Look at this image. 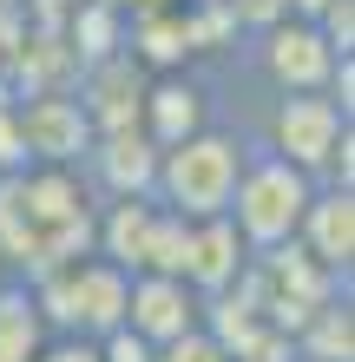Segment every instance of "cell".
Returning <instances> with one entry per match:
<instances>
[{
    "label": "cell",
    "instance_id": "obj_6",
    "mask_svg": "<svg viewBox=\"0 0 355 362\" xmlns=\"http://www.w3.org/2000/svg\"><path fill=\"white\" fill-rule=\"evenodd\" d=\"M13 119H20V152H27V165H53V172H79L86 152H92V139H99L86 105L73 99V86L20 99Z\"/></svg>",
    "mask_w": 355,
    "mask_h": 362
},
{
    "label": "cell",
    "instance_id": "obj_8",
    "mask_svg": "<svg viewBox=\"0 0 355 362\" xmlns=\"http://www.w3.org/2000/svg\"><path fill=\"white\" fill-rule=\"evenodd\" d=\"M204 125H217L211 112V86L184 66V73H158L145 79V105H138V132L158 145V152H172V145L198 139Z\"/></svg>",
    "mask_w": 355,
    "mask_h": 362
},
{
    "label": "cell",
    "instance_id": "obj_17",
    "mask_svg": "<svg viewBox=\"0 0 355 362\" xmlns=\"http://www.w3.org/2000/svg\"><path fill=\"white\" fill-rule=\"evenodd\" d=\"M231 362H296V349H289V336H283V329H270V323H263V329L250 336V343H243Z\"/></svg>",
    "mask_w": 355,
    "mask_h": 362
},
{
    "label": "cell",
    "instance_id": "obj_5",
    "mask_svg": "<svg viewBox=\"0 0 355 362\" xmlns=\"http://www.w3.org/2000/svg\"><path fill=\"white\" fill-rule=\"evenodd\" d=\"M349 132H355V119L342 112L336 99H323V93H289V99L270 105L263 145H257V152L296 165L303 178H323V165L336 158V145H342Z\"/></svg>",
    "mask_w": 355,
    "mask_h": 362
},
{
    "label": "cell",
    "instance_id": "obj_11",
    "mask_svg": "<svg viewBox=\"0 0 355 362\" xmlns=\"http://www.w3.org/2000/svg\"><path fill=\"white\" fill-rule=\"evenodd\" d=\"M86 185H92V198L106 204V198H152V178H158V145L145 139V132H106V139H92V152H86Z\"/></svg>",
    "mask_w": 355,
    "mask_h": 362
},
{
    "label": "cell",
    "instance_id": "obj_9",
    "mask_svg": "<svg viewBox=\"0 0 355 362\" xmlns=\"http://www.w3.org/2000/svg\"><path fill=\"white\" fill-rule=\"evenodd\" d=\"M198 296H191V284L184 276H158V270H138L132 284H125V329L138 336V343H152V349H164V343H178L184 329H198Z\"/></svg>",
    "mask_w": 355,
    "mask_h": 362
},
{
    "label": "cell",
    "instance_id": "obj_15",
    "mask_svg": "<svg viewBox=\"0 0 355 362\" xmlns=\"http://www.w3.org/2000/svg\"><path fill=\"white\" fill-rule=\"evenodd\" d=\"M47 316H40V303H33V290L27 284H0V362H33L40 349H47Z\"/></svg>",
    "mask_w": 355,
    "mask_h": 362
},
{
    "label": "cell",
    "instance_id": "obj_20",
    "mask_svg": "<svg viewBox=\"0 0 355 362\" xmlns=\"http://www.w3.org/2000/svg\"><path fill=\"white\" fill-rule=\"evenodd\" d=\"M329 0H283V20H316Z\"/></svg>",
    "mask_w": 355,
    "mask_h": 362
},
{
    "label": "cell",
    "instance_id": "obj_19",
    "mask_svg": "<svg viewBox=\"0 0 355 362\" xmlns=\"http://www.w3.org/2000/svg\"><path fill=\"white\" fill-rule=\"evenodd\" d=\"M33 362H99V343H86V336H47V349Z\"/></svg>",
    "mask_w": 355,
    "mask_h": 362
},
{
    "label": "cell",
    "instance_id": "obj_16",
    "mask_svg": "<svg viewBox=\"0 0 355 362\" xmlns=\"http://www.w3.org/2000/svg\"><path fill=\"white\" fill-rule=\"evenodd\" d=\"M152 362H231V356L217 349V336H204V329H184L178 343H164Z\"/></svg>",
    "mask_w": 355,
    "mask_h": 362
},
{
    "label": "cell",
    "instance_id": "obj_2",
    "mask_svg": "<svg viewBox=\"0 0 355 362\" xmlns=\"http://www.w3.org/2000/svg\"><path fill=\"white\" fill-rule=\"evenodd\" d=\"M309 198H316V178H303L296 165H283V158H270L250 145V158H243V178L231 191V230L250 244V257H263V250H277V244H296V224H303V211Z\"/></svg>",
    "mask_w": 355,
    "mask_h": 362
},
{
    "label": "cell",
    "instance_id": "obj_14",
    "mask_svg": "<svg viewBox=\"0 0 355 362\" xmlns=\"http://www.w3.org/2000/svg\"><path fill=\"white\" fill-rule=\"evenodd\" d=\"M289 349H296V362H355V296L323 303L296 336H289Z\"/></svg>",
    "mask_w": 355,
    "mask_h": 362
},
{
    "label": "cell",
    "instance_id": "obj_10",
    "mask_svg": "<svg viewBox=\"0 0 355 362\" xmlns=\"http://www.w3.org/2000/svg\"><path fill=\"white\" fill-rule=\"evenodd\" d=\"M178 276L191 284L198 303H211V296L237 290L250 276V244L231 230V218H211V224H191V238H184V264Z\"/></svg>",
    "mask_w": 355,
    "mask_h": 362
},
{
    "label": "cell",
    "instance_id": "obj_7",
    "mask_svg": "<svg viewBox=\"0 0 355 362\" xmlns=\"http://www.w3.org/2000/svg\"><path fill=\"white\" fill-rule=\"evenodd\" d=\"M257 40V73H263V86L289 99V93H323L329 86V73H336V53L323 47V33L309 27V20H277V27H263V33H250Z\"/></svg>",
    "mask_w": 355,
    "mask_h": 362
},
{
    "label": "cell",
    "instance_id": "obj_13",
    "mask_svg": "<svg viewBox=\"0 0 355 362\" xmlns=\"http://www.w3.org/2000/svg\"><path fill=\"white\" fill-rule=\"evenodd\" d=\"M296 244L336 276V284H349V270H355V191L316 185V198H309L303 224H296Z\"/></svg>",
    "mask_w": 355,
    "mask_h": 362
},
{
    "label": "cell",
    "instance_id": "obj_21",
    "mask_svg": "<svg viewBox=\"0 0 355 362\" xmlns=\"http://www.w3.org/2000/svg\"><path fill=\"white\" fill-rule=\"evenodd\" d=\"M20 7H27V0H0V13H20Z\"/></svg>",
    "mask_w": 355,
    "mask_h": 362
},
{
    "label": "cell",
    "instance_id": "obj_18",
    "mask_svg": "<svg viewBox=\"0 0 355 362\" xmlns=\"http://www.w3.org/2000/svg\"><path fill=\"white\" fill-rule=\"evenodd\" d=\"M158 349L152 343H138L132 329H112V336H99V362H152Z\"/></svg>",
    "mask_w": 355,
    "mask_h": 362
},
{
    "label": "cell",
    "instance_id": "obj_3",
    "mask_svg": "<svg viewBox=\"0 0 355 362\" xmlns=\"http://www.w3.org/2000/svg\"><path fill=\"white\" fill-rule=\"evenodd\" d=\"M125 284L132 276L112 270L106 257H79V264H59L47 276H33V303L40 316H47L53 336H86V343H99V336L125 329Z\"/></svg>",
    "mask_w": 355,
    "mask_h": 362
},
{
    "label": "cell",
    "instance_id": "obj_12",
    "mask_svg": "<svg viewBox=\"0 0 355 362\" xmlns=\"http://www.w3.org/2000/svg\"><path fill=\"white\" fill-rule=\"evenodd\" d=\"M73 99L86 105V119H92L99 139H106V132H138L145 73H138L125 53H112V59H99V66H86V73L73 79Z\"/></svg>",
    "mask_w": 355,
    "mask_h": 362
},
{
    "label": "cell",
    "instance_id": "obj_1",
    "mask_svg": "<svg viewBox=\"0 0 355 362\" xmlns=\"http://www.w3.org/2000/svg\"><path fill=\"white\" fill-rule=\"evenodd\" d=\"M243 158H250V139L237 125H204L198 139L158 152V178H152V204L172 211L184 224H211L231 211V191L243 178Z\"/></svg>",
    "mask_w": 355,
    "mask_h": 362
},
{
    "label": "cell",
    "instance_id": "obj_4",
    "mask_svg": "<svg viewBox=\"0 0 355 362\" xmlns=\"http://www.w3.org/2000/svg\"><path fill=\"white\" fill-rule=\"evenodd\" d=\"M250 284H257L263 323L283 329V336H296L323 303L349 296V284H336V276L309 257L303 244H277V250H263V257H250Z\"/></svg>",
    "mask_w": 355,
    "mask_h": 362
}]
</instances>
